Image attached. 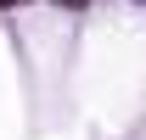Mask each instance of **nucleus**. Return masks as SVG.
Wrapping results in <instances>:
<instances>
[{
  "instance_id": "2",
  "label": "nucleus",
  "mask_w": 146,
  "mask_h": 140,
  "mask_svg": "<svg viewBox=\"0 0 146 140\" xmlns=\"http://www.w3.org/2000/svg\"><path fill=\"white\" fill-rule=\"evenodd\" d=\"M0 6H17V0H0Z\"/></svg>"
},
{
  "instance_id": "1",
  "label": "nucleus",
  "mask_w": 146,
  "mask_h": 140,
  "mask_svg": "<svg viewBox=\"0 0 146 140\" xmlns=\"http://www.w3.org/2000/svg\"><path fill=\"white\" fill-rule=\"evenodd\" d=\"M62 6H84V0H62Z\"/></svg>"
}]
</instances>
